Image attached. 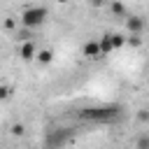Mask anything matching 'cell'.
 Here are the masks:
<instances>
[{"label":"cell","mask_w":149,"mask_h":149,"mask_svg":"<svg viewBox=\"0 0 149 149\" xmlns=\"http://www.w3.org/2000/svg\"><path fill=\"white\" fill-rule=\"evenodd\" d=\"M68 140H70V130L68 128H56V130L47 133V147H51V149H61Z\"/></svg>","instance_id":"3957f363"},{"label":"cell","mask_w":149,"mask_h":149,"mask_svg":"<svg viewBox=\"0 0 149 149\" xmlns=\"http://www.w3.org/2000/svg\"><path fill=\"white\" fill-rule=\"evenodd\" d=\"M9 93H12V88H9V86H2V84H0V100L9 98Z\"/></svg>","instance_id":"4fadbf2b"},{"label":"cell","mask_w":149,"mask_h":149,"mask_svg":"<svg viewBox=\"0 0 149 149\" xmlns=\"http://www.w3.org/2000/svg\"><path fill=\"white\" fill-rule=\"evenodd\" d=\"M47 14H49L47 7H28V9H23V14H21V26L28 28V30H33V28H37V26L44 23Z\"/></svg>","instance_id":"7a4b0ae2"},{"label":"cell","mask_w":149,"mask_h":149,"mask_svg":"<svg viewBox=\"0 0 149 149\" xmlns=\"http://www.w3.org/2000/svg\"><path fill=\"white\" fill-rule=\"evenodd\" d=\"M98 44H100V54H102V56H105V54H109V51L114 49V47H112V35H109V33H107V35H102V37L98 40Z\"/></svg>","instance_id":"52a82bcc"},{"label":"cell","mask_w":149,"mask_h":149,"mask_svg":"<svg viewBox=\"0 0 149 149\" xmlns=\"http://www.w3.org/2000/svg\"><path fill=\"white\" fill-rule=\"evenodd\" d=\"M23 133H26V126H23V123H14V126H12V135H16V137H21Z\"/></svg>","instance_id":"8fae6325"},{"label":"cell","mask_w":149,"mask_h":149,"mask_svg":"<svg viewBox=\"0 0 149 149\" xmlns=\"http://www.w3.org/2000/svg\"><path fill=\"white\" fill-rule=\"evenodd\" d=\"M5 28H14V19H7L5 21Z\"/></svg>","instance_id":"2e32d148"},{"label":"cell","mask_w":149,"mask_h":149,"mask_svg":"<svg viewBox=\"0 0 149 149\" xmlns=\"http://www.w3.org/2000/svg\"><path fill=\"white\" fill-rule=\"evenodd\" d=\"M126 28L130 30V35H140V33H142V28H144V21H142V16H128V21H126Z\"/></svg>","instance_id":"277c9868"},{"label":"cell","mask_w":149,"mask_h":149,"mask_svg":"<svg viewBox=\"0 0 149 149\" xmlns=\"http://www.w3.org/2000/svg\"><path fill=\"white\" fill-rule=\"evenodd\" d=\"M35 54H37V49H35V44L28 40V42H23L21 44V49H19V56L23 58V61H30V58H35Z\"/></svg>","instance_id":"8992f818"},{"label":"cell","mask_w":149,"mask_h":149,"mask_svg":"<svg viewBox=\"0 0 149 149\" xmlns=\"http://www.w3.org/2000/svg\"><path fill=\"white\" fill-rule=\"evenodd\" d=\"M123 42H126V37H123V35H112V47H114V49L123 47Z\"/></svg>","instance_id":"30bf717a"},{"label":"cell","mask_w":149,"mask_h":149,"mask_svg":"<svg viewBox=\"0 0 149 149\" xmlns=\"http://www.w3.org/2000/svg\"><path fill=\"white\" fill-rule=\"evenodd\" d=\"M109 9H112L114 14H126V7H123L121 2H112V5H109Z\"/></svg>","instance_id":"7c38bea8"},{"label":"cell","mask_w":149,"mask_h":149,"mask_svg":"<svg viewBox=\"0 0 149 149\" xmlns=\"http://www.w3.org/2000/svg\"><path fill=\"white\" fill-rule=\"evenodd\" d=\"M137 119L140 121H149V109H140L137 112Z\"/></svg>","instance_id":"5bb4252c"},{"label":"cell","mask_w":149,"mask_h":149,"mask_svg":"<svg viewBox=\"0 0 149 149\" xmlns=\"http://www.w3.org/2000/svg\"><path fill=\"white\" fill-rule=\"evenodd\" d=\"M121 114V107H112V105H107V107H84V109H79V119H84V121H114L116 116Z\"/></svg>","instance_id":"6da1fadb"},{"label":"cell","mask_w":149,"mask_h":149,"mask_svg":"<svg viewBox=\"0 0 149 149\" xmlns=\"http://www.w3.org/2000/svg\"><path fill=\"white\" fill-rule=\"evenodd\" d=\"M128 42H130L133 47H140V44H142V40H140L137 35H130V40H128Z\"/></svg>","instance_id":"9a60e30c"},{"label":"cell","mask_w":149,"mask_h":149,"mask_svg":"<svg viewBox=\"0 0 149 149\" xmlns=\"http://www.w3.org/2000/svg\"><path fill=\"white\" fill-rule=\"evenodd\" d=\"M44 149H51V147H44Z\"/></svg>","instance_id":"e0dca14e"},{"label":"cell","mask_w":149,"mask_h":149,"mask_svg":"<svg viewBox=\"0 0 149 149\" xmlns=\"http://www.w3.org/2000/svg\"><path fill=\"white\" fill-rule=\"evenodd\" d=\"M135 149H149V135L142 133L137 140H135Z\"/></svg>","instance_id":"9c48e42d"},{"label":"cell","mask_w":149,"mask_h":149,"mask_svg":"<svg viewBox=\"0 0 149 149\" xmlns=\"http://www.w3.org/2000/svg\"><path fill=\"white\" fill-rule=\"evenodd\" d=\"M35 56H37V61H40V63H44V65H47V63H51V58H54V54H51L49 49H40Z\"/></svg>","instance_id":"ba28073f"},{"label":"cell","mask_w":149,"mask_h":149,"mask_svg":"<svg viewBox=\"0 0 149 149\" xmlns=\"http://www.w3.org/2000/svg\"><path fill=\"white\" fill-rule=\"evenodd\" d=\"M84 56H88V58H100V56H102L98 40H88V42L84 44Z\"/></svg>","instance_id":"5b68a950"}]
</instances>
